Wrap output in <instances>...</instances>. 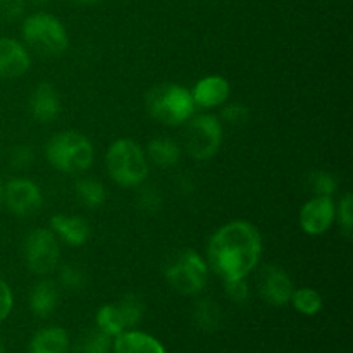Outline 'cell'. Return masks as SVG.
Wrapping results in <instances>:
<instances>
[{
    "label": "cell",
    "instance_id": "obj_1",
    "mask_svg": "<svg viewBox=\"0 0 353 353\" xmlns=\"http://www.w3.org/2000/svg\"><path fill=\"white\" fill-rule=\"evenodd\" d=\"M262 257V236L248 221H231L210 236L207 265L223 281L243 279Z\"/></svg>",
    "mask_w": 353,
    "mask_h": 353
},
{
    "label": "cell",
    "instance_id": "obj_2",
    "mask_svg": "<svg viewBox=\"0 0 353 353\" xmlns=\"http://www.w3.org/2000/svg\"><path fill=\"white\" fill-rule=\"evenodd\" d=\"M45 159L59 172L83 174L92 168L95 148L85 134L72 130L61 131L45 145Z\"/></svg>",
    "mask_w": 353,
    "mask_h": 353
},
{
    "label": "cell",
    "instance_id": "obj_3",
    "mask_svg": "<svg viewBox=\"0 0 353 353\" xmlns=\"http://www.w3.org/2000/svg\"><path fill=\"white\" fill-rule=\"evenodd\" d=\"M105 165L110 179L123 188L143 185L148 176L147 154L140 143L130 138H121L110 145Z\"/></svg>",
    "mask_w": 353,
    "mask_h": 353
},
{
    "label": "cell",
    "instance_id": "obj_4",
    "mask_svg": "<svg viewBox=\"0 0 353 353\" xmlns=\"http://www.w3.org/2000/svg\"><path fill=\"white\" fill-rule=\"evenodd\" d=\"M148 114L165 126H181L195 112L192 92L181 85L162 83L154 86L145 99Z\"/></svg>",
    "mask_w": 353,
    "mask_h": 353
},
{
    "label": "cell",
    "instance_id": "obj_5",
    "mask_svg": "<svg viewBox=\"0 0 353 353\" xmlns=\"http://www.w3.org/2000/svg\"><path fill=\"white\" fill-rule=\"evenodd\" d=\"M24 41L43 57H59L69 47V34L61 19L48 12H34L21 26Z\"/></svg>",
    "mask_w": 353,
    "mask_h": 353
},
{
    "label": "cell",
    "instance_id": "obj_6",
    "mask_svg": "<svg viewBox=\"0 0 353 353\" xmlns=\"http://www.w3.org/2000/svg\"><path fill=\"white\" fill-rule=\"evenodd\" d=\"M165 279L181 295H199L209 281V265L195 250H183L165 268Z\"/></svg>",
    "mask_w": 353,
    "mask_h": 353
},
{
    "label": "cell",
    "instance_id": "obj_7",
    "mask_svg": "<svg viewBox=\"0 0 353 353\" xmlns=\"http://www.w3.org/2000/svg\"><path fill=\"white\" fill-rule=\"evenodd\" d=\"M23 255L30 272L45 278V276L57 271L59 262H61L59 238L52 233V230L37 228V230L30 231V234L24 238Z\"/></svg>",
    "mask_w": 353,
    "mask_h": 353
},
{
    "label": "cell",
    "instance_id": "obj_8",
    "mask_svg": "<svg viewBox=\"0 0 353 353\" xmlns=\"http://www.w3.org/2000/svg\"><path fill=\"white\" fill-rule=\"evenodd\" d=\"M185 148L195 161H209L223 143V124L214 114L192 116L186 121Z\"/></svg>",
    "mask_w": 353,
    "mask_h": 353
},
{
    "label": "cell",
    "instance_id": "obj_9",
    "mask_svg": "<svg viewBox=\"0 0 353 353\" xmlns=\"http://www.w3.org/2000/svg\"><path fill=\"white\" fill-rule=\"evenodd\" d=\"M3 203L14 216L30 217L40 212L43 195L40 186L31 179L14 178L3 185Z\"/></svg>",
    "mask_w": 353,
    "mask_h": 353
},
{
    "label": "cell",
    "instance_id": "obj_10",
    "mask_svg": "<svg viewBox=\"0 0 353 353\" xmlns=\"http://www.w3.org/2000/svg\"><path fill=\"white\" fill-rule=\"evenodd\" d=\"M336 219V203L333 196L316 195L303 203L299 214V223L309 236H321L333 226Z\"/></svg>",
    "mask_w": 353,
    "mask_h": 353
},
{
    "label": "cell",
    "instance_id": "obj_11",
    "mask_svg": "<svg viewBox=\"0 0 353 353\" xmlns=\"http://www.w3.org/2000/svg\"><path fill=\"white\" fill-rule=\"evenodd\" d=\"M259 290L265 302L281 307L290 303L295 286L285 269L278 265H265L259 274Z\"/></svg>",
    "mask_w": 353,
    "mask_h": 353
},
{
    "label": "cell",
    "instance_id": "obj_12",
    "mask_svg": "<svg viewBox=\"0 0 353 353\" xmlns=\"http://www.w3.org/2000/svg\"><path fill=\"white\" fill-rule=\"evenodd\" d=\"M31 68L28 48L14 38H0V78L16 79L26 74Z\"/></svg>",
    "mask_w": 353,
    "mask_h": 353
},
{
    "label": "cell",
    "instance_id": "obj_13",
    "mask_svg": "<svg viewBox=\"0 0 353 353\" xmlns=\"http://www.w3.org/2000/svg\"><path fill=\"white\" fill-rule=\"evenodd\" d=\"M192 99L195 107L202 109H214V107L224 105L230 99L231 86L224 76L209 74L195 83L192 90Z\"/></svg>",
    "mask_w": 353,
    "mask_h": 353
},
{
    "label": "cell",
    "instance_id": "obj_14",
    "mask_svg": "<svg viewBox=\"0 0 353 353\" xmlns=\"http://www.w3.org/2000/svg\"><path fill=\"white\" fill-rule=\"evenodd\" d=\"M50 230L69 247H83L92 236V226L83 216L55 214L50 219Z\"/></svg>",
    "mask_w": 353,
    "mask_h": 353
},
{
    "label": "cell",
    "instance_id": "obj_15",
    "mask_svg": "<svg viewBox=\"0 0 353 353\" xmlns=\"http://www.w3.org/2000/svg\"><path fill=\"white\" fill-rule=\"evenodd\" d=\"M62 102L57 90L48 83H41L33 90L30 97V112L37 123H54L61 116Z\"/></svg>",
    "mask_w": 353,
    "mask_h": 353
},
{
    "label": "cell",
    "instance_id": "obj_16",
    "mask_svg": "<svg viewBox=\"0 0 353 353\" xmlns=\"http://www.w3.org/2000/svg\"><path fill=\"white\" fill-rule=\"evenodd\" d=\"M114 353H165L159 340L143 331H123L112 341Z\"/></svg>",
    "mask_w": 353,
    "mask_h": 353
},
{
    "label": "cell",
    "instance_id": "obj_17",
    "mask_svg": "<svg viewBox=\"0 0 353 353\" xmlns=\"http://www.w3.org/2000/svg\"><path fill=\"white\" fill-rule=\"evenodd\" d=\"M59 305V286L52 279H41L30 292V309L40 319L50 317Z\"/></svg>",
    "mask_w": 353,
    "mask_h": 353
},
{
    "label": "cell",
    "instance_id": "obj_18",
    "mask_svg": "<svg viewBox=\"0 0 353 353\" xmlns=\"http://www.w3.org/2000/svg\"><path fill=\"white\" fill-rule=\"evenodd\" d=\"M68 331L62 327H43L33 336L30 343V353H69Z\"/></svg>",
    "mask_w": 353,
    "mask_h": 353
},
{
    "label": "cell",
    "instance_id": "obj_19",
    "mask_svg": "<svg viewBox=\"0 0 353 353\" xmlns=\"http://www.w3.org/2000/svg\"><path fill=\"white\" fill-rule=\"evenodd\" d=\"M150 162L162 169L174 168L181 159V147L171 138H154L147 147Z\"/></svg>",
    "mask_w": 353,
    "mask_h": 353
},
{
    "label": "cell",
    "instance_id": "obj_20",
    "mask_svg": "<svg viewBox=\"0 0 353 353\" xmlns=\"http://www.w3.org/2000/svg\"><path fill=\"white\" fill-rule=\"evenodd\" d=\"M78 199L85 203L88 209H99L103 205L107 199L105 186L95 178H81L78 179L74 186Z\"/></svg>",
    "mask_w": 353,
    "mask_h": 353
},
{
    "label": "cell",
    "instance_id": "obj_21",
    "mask_svg": "<svg viewBox=\"0 0 353 353\" xmlns=\"http://www.w3.org/2000/svg\"><path fill=\"white\" fill-rule=\"evenodd\" d=\"M97 327L105 334H109L110 338L126 331V324H124L117 303H109V305L100 307L99 312H97Z\"/></svg>",
    "mask_w": 353,
    "mask_h": 353
},
{
    "label": "cell",
    "instance_id": "obj_22",
    "mask_svg": "<svg viewBox=\"0 0 353 353\" xmlns=\"http://www.w3.org/2000/svg\"><path fill=\"white\" fill-rule=\"evenodd\" d=\"M290 303L303 316H316L323 309V296L312 288H299L293 292Z\"/></svg>",
    "mask_w": 353,
    "mask_h": 353
},
{
    "label": "cell",
    "instance_id": "obj_23",
    "mask_svg": "<svg viewBox=\"0 0 353 353\" xmlns=\"http://www.w3.org/2000/svg\"><path fill=\"white\" fill-rule=\"evenodd\" d=\"M196 326L203 331H216L221 324V310L210 299L202 300L196 303L195 312H193Z\"/></svg>",
    "mask_w": 353,
    "mask_h": 353
},
{
    "label": "cell",
    "instance_id": "obj_24",
    "mask_svg": "<svg viewBox=\"0 0 353 353\" xmlns=\"http://www.w3.org/2000/svg\"><path fill=\"white\" fill-rule=\"evenodd\" d=\"M110 348H112V338L97 327L83 334L76 347V353H109Z\"/></svg>",
    "mask_w": 353,
    "mask_h": 353
},
{
    "label": "cell",
    "instance_id": "obj_25",
    "mask_svg": "<svg viewBox=\"0 0 353 353\" xmlns=\"http://www.w3.org/2000/svg\"><path fill=\"white\" fill-rule=\"evenodd\" d=\"M59 269V286L68 292H81L88 283L86 272L74 264H64Z\"/></svg>",
    "mask_w": 353,
    "mask_h": 353
},
{
    "label": "cell",
    "instance_id": "obj_26",
    "mask_svg": "<svg viewBox=\"0 0 353 353\" xmlns=\"http://www.w3.org/2000/svg\"><path fill=\"white\" fill-rule=\"evenodd\" d=\"M117 307H119V312L123 316L124 324H126V330L128 327H133L137 326L138 323L141 321L145 312V305L137 295H126L117 302Z\"/></svg>",
    "mask_w": 353,
    "mask_h": 353
},
{
    "label": "cell",
    "instance_id": "obj_27",
    "mask_svg": "<svg viewBox=\"0 0 353 353\" xmlns=\"http://www.w3.org/2000/svg\"><path fill=\"white\" fill-rule=\"evenodd\" d=\"M310 188L314 190L316 195L323 196H333L338 190V181L331 172L326 171H316L309 176Z\"/></svg>",
    "mask_w": 353,
    "mask_h": 353
},
{
    "label": "cell",
    "instance_id": "obj_28",
    "mask_svg": "<svg viewBox=\"0 0 353 353\" xmlns=\"http://www.w3.org/2000/svg\"><path fill=\"white\" fill-rule=\"evenodd\" d=\"M336 219L341 231L347 238L352 236L353 230V196L352 193H345L336 205Z\"/></svg>",
    "mask_w": 353,
    "mask_h": 353
},
{
    "label": "cell",
    "instance_id": "obj_29",
    "mask_svg": "<svg viewBox=\"0 0 353 353\" xmlns=\"http://www.w3.org/2000/svg\"><path fill=\"white\" fill-rule=\"evenodd\" d=\"M224 292H226V295L236 303H243L250 299V288H248L247 278L224 281Z\"/></svg>",
    "mask_w": 353,
    "mask_h": 353
},
{
    "label": "cell",
    "instance_id": "obj_30",
    "mask_svg": "<svg viewBox=\"0 0 353 353\" xmlns=\"http://www.w3.org/2000/svg\"><path fill=\"white\" fill-rule=\"evenodd\" d=\"M221 116L226 123L233 124V126H240V124H245L250 119V110H248V107L241 105V103H228V105H224Z\"/></svg>",
    "mask_w": 353,
    "mask_h": 353
},
{
    "label": "cell",
    "instance_id": "obj_31",
    "mask_svg": "<svg viewBox=\"0 0 353 353\" xmlns=\"http://www.w3.org/2000/svg\"><path fill=\"white\" fill-rule=\"evenodd\" d=\"M34 161V150L30 145H16L10 152V165L14 169H28Z\"/></svg>",
    "mask_w": 353,
    "mask_h": 353
},
{
    "label": "cell",
    "instance_id": "obj_32",
    "mask_svg": "<svg viewBox=\"0 0 353 353\" xmlns=\"http://www.w3.org/2000/svg\"><path fill=\"white\" fill-rule=\"evenodd\" d=\"M138 205H140V209L145 210V212L154 214L161 209L162 199L161 195H159L157 190L148 186V188H143L140 192V196H138Z\"/></svg>",
    "mask_w": 353,
    "mask_h": 353
},
{
    "label": "cell",
    "instance_id": "obj_33",
    "mask_svg": "<svg viewBox=\"0 0 353 353\" xmlns=\"http://www.w3.org/2000/svg\"><path fill=\"white\" fill-rule=\"evenodd\" d=\"M24 0H0V19L14 21L23 16Z\"/></svg>",
    "mask_w": 353,
    "mask_h": 353
},
{
    "label": "cell",
    "instance_id": "obj_34",
    "mask_svg": "<svg viewBox=\"0 0 353 353\" xmlns=\"http://www.w3.org/2000/svg\"><path fill=\"white\" fill-rule=\"evenodd\" d=\"M12 307H14V295H12V290L10 286L0 278V324L10 316L12 312Z\"/></svg>",
    "mask_w": 353,
    "mask_h": 353
},
{
    "label": "cell",
    "instance_id": "obj_35",
    "mask_svg": "<svg viewBox=\"0 0 353 353\" xmlns=\"http://www.w3.org/2000/svg\"><path fill=\"white\" fill-rule=\"evenodd\" d=\"M69 2H74V3H83V6H90V3L102 2V0H69Z\"/></svg>",
    "mask_w": 353,
    "mask_h": 353
},
{
    "label": "cell",
    "instance_id": "obj_36",
    "mask_svg": "<svg viewBox=\"0 0 353 353\" xmlns=\"http://www.w3.org/2000/svg\"><path fill=\"white\" fill-rule=\"evenodd\" d=\"M31 3H34V6H43V3H47L48 0H30Z\"/></svg>",
    "mask_w": 353,
    "mask_h": 353
},
{
    "label": "cell",
    "instance_id": "obj_37",
    "mask_svg": "<svg viewBox=\"0 0 353 353\" xmlns=\"http://www.w3.org/2000/svg\"><path fill=\"white\" fill-rule=\"evenodd\" d=\"M0 353H7V350H6V343H3L2 338H0Z\"/></svg>",
    "mask_w": 353,
    "mask_h": 353
},
{
    "label": "cell",
    "instance_id": "obj_38",
    "mask_svg": "<svg viewBox=\"0 0 353 353\" xmlns=\"http://www.w3.org/2000/svg\"><path fill=\"white\" fill-rule=\"evenodd\" d=\"M3 202V183L0 181V203Z\"/></svg>",
    "mask_w": 353,
    "mask_h": 353
}]
</instances>
